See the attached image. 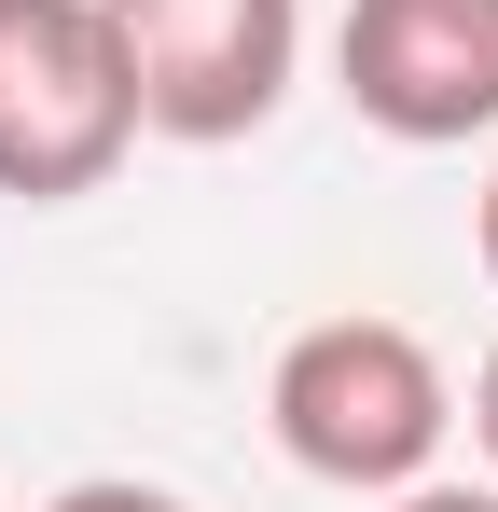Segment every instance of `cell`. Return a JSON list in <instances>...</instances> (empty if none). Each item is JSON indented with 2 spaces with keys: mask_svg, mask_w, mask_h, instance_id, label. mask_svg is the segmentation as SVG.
Listing matches in <instances>:
<instances>
[{
  "mask_svg": "<svg viewBox=\"0 0 498 512\" xmlns=\"http://www.w3.org/2000/svg\"><path fill=\"white\" fill-rule=\"evenodd\" d=\"M263 416H277V457L305 485L402 499V485H429V457L457 429V388H443L429 333H402V319H319V333L277 346Z\"/></svg>",
  "mask_w": 498,
  "mask_h": 512,
  "instance_id": "cell-1",
  "label": "cell"
},
{
  "mask_svg": "<svg viewBox=\"0 0 498 512\" xmlns=\"http://www.w3.org/2000/svg\"><path fill=\"white\" fill-rule=\"evenodd\" d=\"M139 153V84L111 0H0V194L70 208Z\"/></svg>",
  "mask_w": 498,
  "mask_h": 512,
  "instance_id": "cell-2",
  "label": "cell"
},
{
  "mask_svg": "<svg viewBox=\"0 0 498 512\" xmlns=\"http://www.w3.org/2000/svg\"><path fill=\"white\" fill-rule=\"evenodd\" d=\"M125 84H139V139H263L277 97L305 70V0H111Z\"/></svg>",
  "mask_w": 498,
  "mask_h": 512,
  "instance_id": "cell-3",
  "label": "cell"
},
{
  "mask_svg": "<svg viewBox=\"0 0 498 512\" xmlns=\"http://www.w3.org/2000/svg\"><path fill=\"white\" fill-rule=\"evenodd\" d=\"M332 84L374 139L443 153L498 125V0H346L332 28Z\"/></svg>",
  "mask_w": 498,
  "mask_h": 512,
  "instance_id": "cell-4",
  "label": "cell"
},
{
  "mask_svg": "<svg viewBox=\"0 0 498 512\" xmlns=\"http://www.w3.org/2000/svg\"><path fill=\"white\" fill-rule=\"evenodd\" d=\"M42 512H194V499H166V485H139V471H83V485H56Z\"/></svg>",
  "mask_w": 498,
  "mask_h": 512,
  "instance_id": "cell-5",
  "label": "cell"
},
{
  "mask_svg": "<svg viewBox=\"0 0 498 512\" xmlns=\"http://www.w3.org/2000/svg\"><path fill=\"white\" fill-rule=\"evenodd\" d=\"M388 512H498V485H443V471H429V485H402Z\"/></svg>",
  "mask_w": 498,
  "mask_h": 512,
  "instance_id": "cell-6",
  "label": "cell"
},
{
  "mask_svg": "<svg viewBox=\"0 0 498 512\" xmlns=\"http://www.w3.org/2000/svg\"><path fill=\"white\" fill-rule=\"evenodd\" d=\"M471 443L498 457V346H485V374H471Z\"/></svg>",
  "mask_w": 498,
  "mask_h": 512,
  "instance_id": "cell-7",
  "label": "cell"
},
{
  "mask_svg": "<svg viewBox=\"0 0 498 512\" xmlns=\"http://www.w3.org/2000/svg\"><path fill=\"white\" fill-rule=\"evenodd\" d=\"M471 250H485V277H498V180L471 194Z\"/></svg>",
  "mask_w": 498,
  "mask_h": 512,
  "instance_id": "cell-8",
  "label": "cell"
}]
</instances>
